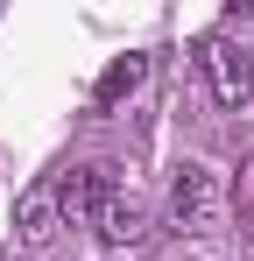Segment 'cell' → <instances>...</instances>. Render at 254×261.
I'll return each mask as SVG.
<instances>
[{
	"label": "cell",
	"instance_id": "cell-3",
	"mask_svg": "<svg viewBox=\"0 0 254 261\" xmlns=\"http://www.w3.org/2000/svg\"><path fill=\"white\" fill-rule=\"evenodd\" d=\"M198 64H205V85H212V99H219L226 113H240V106L254 99V57H247L240 43H226V36H219V43H205Z\"/></svg>",
	"mask_w": 254,
	"mask_h": 261
},
{
	"label": "cell",
	"instance_id": "cell-8",
	"mask_svg": "<svg viewBox=\"0 0 254 261\" xmlns=\"http://www.w3.org/2000/svg\"><path fill=\"white\" fill-rule=\"evenodd\" d=\"M0 261H14V254H0Z\"/></svg>",
	"mask_w": 254,
	"mask_h": 261
},
{
	"label": "cell",
	"instance_id": "cell-6",
	"mask_svg": "<svg viewBox=\"0 0 254 261\" xmlns=\"http://www.w3.org/2000/svg\"><path fill=\"white\" fill-rule=\"evenodd\" d=\"M141 78H148V57H113V64L99 71V85H92V106H120V99H134Z\"/></svg>",
	"mask_w": 254,
	"mask_h": 261
},
{
	"label": "cell",
	"instance_id": "cell-4",
	"mask_svg": "<svg viewBox=\"0 0 254 261\" xmlns=\"http://www.w3.org/2000/svg\"><path fill=\"white\" fill-rule=\"evenodd\" d=\"M92 233H99L106 247H141V240H148V198L120 184V191H113V198L99 205V219H92Z\"/></svg>",
	"mask_w": 254,
	"mask_h": 261
},
{
	"label": "cell",
	"instance_id": "cell-5",
	"mask_svg": "<svg viewBox=\"0 0 254 261\" xmlns=\"http://www.w3.org/2000/svg\"><path fill=\"white\" fill-rule=\"evenodd\" d=\"M14 226H21V247H49V240H57V226H64V212H57V184H29V191H21Z\"/></svg>",
	"mask_w": 254,
	"mask_h": 261
},
{
	"label": "cell",
	"instance_id": "cell-7",
	"mask_svg": "<svg viewBox=\"0 0 254 261\" xmlns=\"http://www.w3.org/2000/svg\"><path fill=\"white\" fill-rule=\"evenodd\" d=\"M233 205H240V233L254 240V170H240V184H233Z\"/></svg>",
	"mask_w": 254,
	"mask_h": 261
},
{
	"label": "cell",
	"instance_id": "cell-2",
	"mask_svg": "<svg viewBox=\"0 0 254 261\" xmlns=\"http://www.w3.org/2000/svg\"><path fill=\"white\" fill-rule=\"evenodd\" d=\"M113 191H120L113 163H78V170H64L57 176V212H64V226H92Z\"/></svg>",
	"mask_w": 254,
	"mask_h": 261
},
{
	"label": "cell",
	"instance_id": "cell-1",
	"mask_svg": "<svg viewBox=\"0 0 254 261\" xmlns=\"http://www.w3.org/2000/svg\"><path fill=\"white\" fill-rule=\"evenodd\" d=\"M169 226L184 240H212L226 226V191H219V176L205 163H176V176H169Z\"/></svg>",
	"mask_w": 254,
	"mask_h": 261
}]
</instances>
